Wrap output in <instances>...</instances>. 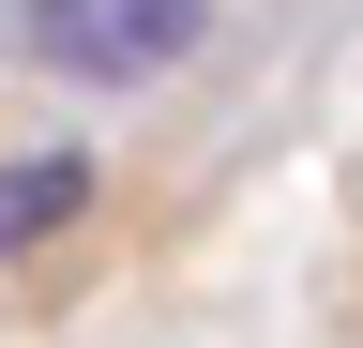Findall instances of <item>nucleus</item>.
Wrapping results in <instances>:
<instances>
[{
	"instance_id": "1",
	"label": "nucleus",
	"mask_w": 363,
	"mask_h": 348,
	"mask_svg": "<svg viewBox=\"0 0 363 348\" xmlns=\"http://www.w3.org/2000/svg\"><path fill=\"white\" fill-rule=\"evenodd\" d=\"M197 30H212V0H16V46L61 61L76 91H136V76H167Z\"/></svg>"
},
{
	"instance_id": "2",
	"label": "nucleus",
	"mask_w": 363,
	"mask_h": 348,
	"mask_svg": "<svg viewBox=\"0 0 363 348\" xmlns=\"http://www.w3.org/2000/svg\"><path fill=\"white\" fill-rule=\"evenodd\" d=\"M76 212H91V152H16L0 167V257H45Z\"/></svg>"
}]
</instances>
